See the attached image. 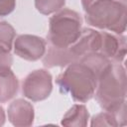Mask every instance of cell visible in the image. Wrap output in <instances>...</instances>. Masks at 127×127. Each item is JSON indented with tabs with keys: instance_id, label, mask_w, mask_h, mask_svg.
Returning a JSON list of instances; mask_svg holds the SVG:
<instances>
[{
	"instance_id": "obj_3",
	"label": "cell",
	"mask_w": 127,
	"mask_h": 127,
	"mask_svg": "<svg viewBox=\"0 0 127 127\" xmlns=\"http://www.w3.org/2000/svg\"><path fill=\"white\" fill-rule=\"evenodd\" d=\"M86 23L121 35L126 30L127 6L116 0H95L83 8Z\"/></svg>"
},
{
	"instance_id": "obj_14",
	"label": "cell",
	"mask_w": 127,
	"mask_h": 127,
	"mask_svg": "<svg viewBox=\"0 0 127 127\" xmlns=\"http://www.w3.org/2000/svg\"><path fill=\"white\" fill-rule=\"evenodd\" d=\"M65 0H35L36 9L43 15H51L64 8Z\"/></svg>"
},
{
	"instance_id": "obj_13",
	"label": "cell",
	"mask_w": 127,
	"mask_h": 127,
	"mask_svg": "<svg viewBox=\"0 0 127 127\" xmlns=\"http://www.w3.org/2000/svg\"><path fill=\"white\" fill-rule=\"evenodd\" d=\"M15 37L16 31L14 27L6 21H0V47L10 52L13 48Z\"/></svg>"
},
{
	"instance_id": "obj_1",
	"label": "cell",
	"mask_w": 127,
	"mask_h": 127,
	"mask_svg": "<svg viewBox=\"0 0 127 127\" xmlns=\"http://www.w3.org/2000/svg\"><path fill=\"white\" fill-rule=\"evenodd\" d=\"M105 68L97 56L88 54L66 65L56 82L62 92L69 94L76 102L84 103L93 97L98 77Z\"/></svg>"
},
{
	"instance_id": "obj_7",
	"label": "cell",
	"mask_w": 127,
	"mask_h": 127,
	"mask_svg": "<svg viewBox=\"0 0 127 127\" xmlns=\"http://www.w3.org/2000/svg\"><path fill=\"white\" fill-rule=\"evenodd\" d=\"M13 48L19 58L35 62L44 57L47 51V42L39 36L23 34L15 38Z\"/></svg>"
},
{
	"instance_id": "obj_8",
	"label": "cell",
	"mask_w": 127,
	"mask_h": 127,
	"mask_svg": "<svg viewBox=\"0 0 127 127\" xmlns=\"http://www.w3.org/2000/svg\"><path fill=\"white\" fill-rule=\"evenodd\" d=\"M101 41L98 53L109 59L113 63H122L126 56V38L125 36L100 32Z\"/></svg>"
},
{
	"instance_id": "obj_9",
	"label": "cell",
	"mask_w": 127,
	"mask_h": 127,
	"mask_svg": "<svg viewBox=\"0 0 127 127\" xmlns=\"http://www.w3.org/2000/svg\"><path fill=\"white\" fill-rule=\"evenodd\" d=\"M7 115L10 123L16 127L31 126L35 119L34 106L29 101L23 98H18L9 104Z\"/></svg>"
},
{
	"instance_id": "obj_17",
	"label": "cell",
	"mask_w": 127,
	"mask_h": 127,
	"mask_svg": "<svg viewBox=\"0 0 127 127\" xmlns=\"http://www.w3.org/2000/svg\"><path fill=\"white\" fill-rule=\"evenodd\" d=\"M6 120V115H5V111L4 108L0 105V126H3Z\"/></svg>"
},
{
	"instance_id": "obj_18",
	"label": "cell",
	"mask_w": 127,
	"mask_h": 127,
	"mask_svg": "<svg viewBox=\"0 0 127 127\" xmlns=\"http://www.w3.org/2000/svg\"><path fill=\"white\" fill-rule=\"evenodd\" d=\"M116 1L121 2V3H124V4H126V2H127V0H116Z\"/></svg>"
},
{
	"instance_id": "obj_12",
	"label": "cell",
	"mask_w": 127,
	"mask_h": 127,
	"mask_svg": "<svg viewBox=\"0 0 127 127\" xmlns=\"http://www.w3.org/2000/svg\"><path fill=\"white\" fill-rule=\"evenodd\" d=\"M126 125V119L122 118L121 116L110 112V111H103L91 118L90 126H124Z\"/></svg>"
},
{
	"instance_id": "obj_16",
	"label": "cell",
	"mask_w": 127,
	"mask_h": 127,
	"mask_svg": "<svg viewBox=\"0 0 127 127\" xmlns=\"http://www.w3.org/2000/svg\"><path fill=\"white\" fill-rule=\"evenodd\" d=\"M16 7V0H0V17L8 16Z\"/></svg>"
},
{
	"instance_id": "obj_4",
	"label": "cell",
	"mask_w": 127,
	"mask_h": 127,
	"mask_svg": "<svg viewBox=\"0 0 127 127\" xmlns=\"http://www.w3.org/2000/svg\"><path fill=\"white\" fill-rule=\"evenodd\" d=\"M81 16L68 8L56 12L49 21L48 42L50 46L66 48L73 44L81 33Z\"/></svg>"
},
{
	"instance_id": "obj_2",
	"label": "cell",
	"mask_w": 127,
	"mask_h": 127,
	"mask_svg": "<svg viewBox=\"0 0 127 127\" xmlns=\"http://www.w3.org/2000/svg\"><path fill=\"white\" fill-rule=\"evenodd\" d=\"M95 99L99 106L126 119V71L120 63H110L99 75Z\"/></svg>"
},
{
	"instance_id": "obj_15",
	"label": "cell",
	"mask_w": 127,
	"mask_h": 127,
	"mask_svg": "<svg viewBox=\"0 0 127 127\" xmlns=\"http://www.w3.org/2000/svg\"><path fill=\"white\" fill-rule=\"evenodd\" d=\"M13 64V57L10 52L0 47V73L11 70Z\"/></svg>"
},
{
	"instance_id": "obj_5",
	"label": "cell",
	"mask_w": 127,
	"mask_h": 127,
	"mask_svg": "<svg viewBox=\"0 0 127 127\" xmlns=\"http://www.w3.org/2000/svg\"><path fill=\"white\" fill-rule=\"evenodd\" d=\"M53 90V76L48 69L40 68L30 72L22 83L23 95L31 101L47 99Z\"/></svg>"
},
{
	"instance_id": "obj_6",
	"label": "cell",
	"mask_w": 127,
	"mask_h": 127,
	"mask_svg": "<svg viewBox=\"0 0 127 127\" xmlns=\"http://www.w3.org/2000/svg\"><path fill=\"white\" fill-rule=\"evenodd\" d=\"M100 32L91 28L82 29L78 39L73 44L65 48L70 64L77 62L80 58L89 53L98 52L100 48Z\"/></svg>"
},
{
	"instance_id": "obj_11",
	"label": "cell",
	"mask_w": 127,
	"mask_h": 127,
	"mask_svg": "<svg viewBox=\"0 0 127 127\" xmlns=\"http://www.w3.org/2000/svg\"><path fill=\"white\" fill-rule=\"evenodd\" d=\"M19 90L18 77L12 70L0 73V103L11 100Z\"/></svg>"
},
{
	"instance_id": "obj_10",
	"label": "cell",
	"mask_w": 127,
	"mask_h": 127,
	"mask_svg": "<svg viewBox=\"0 0 127 127\" xmlns=\"http://www.w3.org/2000/svg\"><path fill=\"white\" fill-rule=\"evenodd\" d=\"M89 113L84 104L72 105L64 115L61 124L68 127H84L87 125Z\"/></svg>"
}]
</instances>
